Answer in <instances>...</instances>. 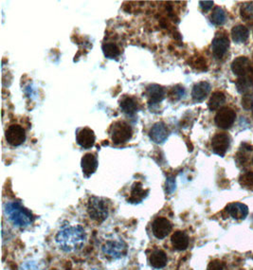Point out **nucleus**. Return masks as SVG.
Instances as JSON below:
<instances>
[{
  "mask_svg": "<svg viewBox=\"0 0 253 270\" xmlns=\"http://www.w3.org/2000/svg\"><path fill=\"white\" fill-rule=\"evenodd\" d=\"M146 95L148 97L150 104H158L165 99L166 91L163 86L152 84L146 87Z\"/></svg>",
  "mask_w": 253,
  "mask_h": 270,
  "instance_id": "obj_15",
  "label": "nucleus"
},
{
  "mask_svg": "<svg viewBox=\"0 0 253 270\" xmlns=\"http://www.w3.org/2000/svg\"><path fill=\"white\" fill-rule=\"evenodd\" d=\"M103 52L106 58L114 59L120 54L119 46L114 43H105L103 45Z\"/></svg>",
  "mask_w": 253,
  "mask_h": 270,
  "instance_id": "obj_25",
  "label": "nucleus"
},
{
  "mask_svg": "<svg viewBox=\"0 0 253 270\" xmlns=\"http://www.w3.org/2000/svg\"><path fill=\"white\" fill-rule=\"evenodd\" d=\"M225 101H226L225 94L221 91H216V92L213 93V95L211 96L209 103H208V107L211 111H215L221 107L222 105L225 103Z\"/></svg>",
  "mask_w": 253,
  "mask_h": 270,
  "instance_id": "obj_23",
  "label": "nucleus"
},
{
  "mask_svg": "<svg viewBox=\"0 0 253 270\" xmlns=\"http://www.w3.org/2000/svg\"><path fill=\"white\" fill-rule=\"evenodd\" d=\"M119 107L125 115L128 117H133L138 112L139 105L138 101L135 100L133 97L125 96L119 101Z\"/></svg>",
  "mask_w": 253,
  "mask_h": 270,
  "instance_id": "obj_20",
  "label": "nucleus"
},
{
  "mask_svg": "<svg viewBox=\"0 0 253 270\" xmlns=\"http://www.w3.org/2000/svg\"><path fill=\"white\" fill-rule=\"evenodd\" d=\"M148 261L151 266L155 269H162L164 268L168 263V257L162 249H154L149 255Z\"/></svg>",
  "mask_w": 253,
  "mask_h": 270,
  "instance_id": "obj_16",
  "label": "nucleus"
},
{
  "mask_svg": "<svg viewBox=\"0 0 253 270\" xmlns=\"http://www.w3.org/2000/svg\"><path fill=\"white\" fill-rule=\"evenodd\" d=\"M214 1H199V6L203 12H209L214 6Z\"/></svg>",
  "mask_w": 253,
  "mask_h": 270,
  "instance_id": "obj_34",
  "label": "nucleus"
},
{
  "mask_svg": "<svg viewBox=\"0 0 253 270\" xmlns=\"http://www.w3.org/2000/svg\"><path fill=\"white\" fill-rule=\"evenodd\" d=\"M252 162H253V158H252Z\"/></svg>",
  "mask_w": 253,
  "mask_h": 270,
  "instance_id": "obj_36",
  "label": "nucleus"
},
{
  "mask_svg": "<svg viewBox=\"0 0 253 270\" xmlns=\"http://www.w3.org/2000/svg\"><path fill=\"white\" fill-rule=\"evenodd\" d=\"M239 183L247 190L253 191V172H246L239 178Z\"/></svg>",
  "mask_w": 253,
  "mask_h": 270,
  "instance_id": "obj_27",
  "label": "nucleus"
},
{
  "mask_svg": "<svg viewBox=\"0 0 253 270\" xmlns=\"http://www.w3.org/2000/svg\"><path fill=\"white\" fill-rule=\"evenodd\" d=\"M169 134H170V131L166 124L162 122H159L152 126L149 131V137L153 142L157 144H161L168 139Z\"/></svg>",
  "mask_w": 253,
  "mask_h": 270,
  "instance_id": "obj_13",
  "label": "nucleus"
},
{
  "mask_svg": "<svg viewBox=\"0 0 253 270\" xmlns=\"http://www.w3.org/2000/svg\"><path fill=\"white\" fill-rule=\"evenodd\" d=\"M231 70L238 77H245L253 72L252 66L247 57L240 56L231 64Z\"/></svg>",
  "mask_w": 253,
  "mask_h": 270,
  "instance_id": "obj_9",
  "label": "nucleus"
},
{
  "mask_svg": "<svg viewBox=\"0 0 253 270\" xmlns=\"http://www.w3.org/2000/svg\"><path fill=\"white\" fill-rule=\"evenodd\" d=\"M253 87V72L245 77L239 78L236 83V88L239 93H246Z\"/></svg>",
  "mask_w": 253,
  "mask_h": 270,
  "instance_id": "obj_24",
  "label": "nucleus"
},
{
  "mask_svg": "<svg viewBox=\"0 0 253 270\" xmlns=\"http://www.w3.org/2000/svg\"><path fill=\"white\" fill-rule=\"evenodd\" d=\"M172 230L173 225L165 217H157L152 223V233L158 240L166 238Z\"/></svg>",
  "mask_w": 253,
  "mask_h": 270,
  "instance_id": "obj_7",
  "label": "nucleus"
},
{
  "mask_svg": "<svg viewBox=\"0 0 253 270\" xmlns=\"http://www.w3.org/2000/svg\"><path fill=\"white\" fill-rule=\"evenodd\" d=\"M229 47V39L225 34L217 33L212 44L213 54L216 59H222Z\"/></svg>",
  "mask_w": 253,
  "mask_h": 270,
  "instance_id": "obj_10",
  "label": "nucleus"
},
{
  "mask_svg": "<svg viewBox=\"0 0 253 270\" xmlns=\"http://www.w3.org/2000/svg\"><path fill=\"white\" fill-rule=\"evenodd\" d=\"M211 19H212V22L214 25L221 26V25L226 22L227 16H226V13H225V11L223 9L220 8V7H215L214 9V11H213Z\"/></svg>",
  "mask_w": 253,
  "mask_h": 270,
  "instance_id": "obj_26",
  "label": "nucleus"
},
{
  "mask_svg": "<svg viewBox=\"0 0 253 270\" xmlns=\"http://www.w3.org/2000/svg\"><path fill=\"white\" fill-rule=\"evenodd\" d=\"M252 259H253V257H252Z\"/></svg>",
  "mask_w": 253,
  "mask_h": 270,
  "instance_id": "obj_37",
  "label": "nucleus"
},
{
  "mask_svg": "<svg viewBox=\"0 0 253 270\" xmlns=\"http://www.w3.org/2000/svg\"><path fill=\"white\" fill-rule=\"evenodd\" d=\"M242 106L245 110H251L253 108V98L249 94H245L242 99Z\"/></svg>",
  "mask_w": 253,
  "mask_h": 270,
  "instance_id": "obj_31",
  "label": "nucleus"
},
{
  "mask_svg": "<svg viewBox=\"0 0 253 270\" xmlns=\"http://www.w3.org/2000/svg\"><path fill=\"white\" fill-rule=\"evenodd\" d=\"M184 95H185V89L180 85H176L173 87L170 93V96L174 98V100H180Z\"/></svg>",
  "mask_w": 253,
  "mask_h": 270,
  "instance_id": "obj_29",
  "label": "nucleus"
},
{
  "mask_svg": "<svg viewBox=\"0 0 253 270\" xmlns=\"http://www.w3.org/2000/svg\"><path fill=\"white\" fill-rule=\"evenodd\" d=\"M87 213L97 223H103L109 215L108 203L102 197L92 196L87 202Z\"/></svg>",
  "mask_w": 253,
  "mask_h": 270,
  "instance_id": "obj_4",
  "label": "nucleus"
},
{
  "mask_svg": "<svg viewBox=\"0 0 253 270\" xmlns=\"http://www.w3.org/2000/svg\"><path fill=\"white\" fill-rule=\"evenodd\" d=\"M208 270H225V263L219 260H214L209 263Z\"/></svg>",
  "mask_w": 253,
  "mask_h": 270,
  "instance_id": "obj_32",
  "label": "nucleus"
},
{
  "mask_svg": "<svg viewBox=\"0 0 253 270\" xmlns=\"http://www.w3.org/2000/svg\"><path fill=\"white\" fill-rule=\"evenodd\" d=\"M55 244L65 253H74L81 250L87 242L86 230L78 224L62 226L55 235Z\"/></svg>",
  "mask_w": 253,
  "mask_h": 270,
  "instance_id": "obj_1",
  "label": "nucleus"
},
{
  "mask_svg": "<svg viewBox=\"0 0 253 270\" xmlns=\"http://www.w3.org/2000/svg\"><path fill=\"white\" fill-rule=\"evenodd\" d=\"M171 244L175 250L184 251L189 247L190 239L186 232L177 231L171 236Z\"/></svg>",
  "mask_w": 253,
  "mask_h": 270,
  "instance_id": "obj_17",
  "label": "nucleus"
},
{
  "mask_svg": "<svg viewBox=\"0 0 253 270\" xmlns=\"http://www.w3.org/2000/svg\"><path fill=\"white\" fill-rule=\"evenodd\" d=\"M241 17L245 20H250L253 18V3H245L240 9Z\"/></svg>",
  "mask_w": 253,
  "mask_h": 270,
  "instance_id": "obj_28",
  "label": "nucleus"
},
{
  "mask_svg": "<svg viewBox=\"0 0 253 270\" xmlns=\"http://www.w3.org/2000/svg\"><path fill=\"white\" fill-rule=\"evenodd\" d=\"M236 114L235 111L230 107H223L219 109L214 118V123L216 126L221 129H229L235 122Z\"/></svg>",
  "mask_w": 253,
  "mask_h": 270,
  "instance_id": "obj_6",
  "label": "nucleus"
},
{
  "mask_svg": "<svg viewBox=\"0 0 253 270\" xmlns=\"http://www.w3.org/2000/svg\"><path fill=\"white\" fill-rule=\"evenodd\" d=\"M101 250L109 260H120L126 256L128 246L126 242L119 237H110L103 241Z\"/></svg>",
  "mask_w": 253,
  "mask_h": 270,
  "instance_id": "obj_3",
  "label": "nucleus"
},
{
  "mask_svg": "<svg viewBox=\"0 0 253 270\" xmlns=\"http://www.w3.org/2000/svg\"><path fill=\"white\" fill-rule=\"evenodd\" d=\"M111 139L115 145H121L128 142L133 136L131 125L123 121H118L112 124L110 129Z\"/></svg>",
  "mask_w": 253,
  "mask_h": 270,
  "instance_id": "obj_5",
  "label": "nucleus"
},
{
  "mask_svg": "<svg viewBox=\"0 0 253 270\" xmlns=\"http://www.w3.org/2000/svg\"><path fill=\"white\" fill-rule=\"evenodd\" d=\"M230 144V138L226 133H218L212 139V148L215 154L224 156Z\"/></svg>",
  "mask_w": 253,
  "mask_h": 270,
  "instance_id": "obj_11",
  "label": "nucleus"
},
{
  "mask_svg": "<svg viewBox=\"0 0 253 270\" xmlns=\"http://www.w3.org/2000/svg\"><path fill=\"white\" fill-rule=\"evenodd\" d=\"M175 178L174 177H168L166 180V193L172 194L175 190Z\"/></svg>",
  "mask_w": 253,
  "mask_h": 270,
  "instance_id": "obj_33",
  "label": "nucleus"
},
{
  "mask_svg": "<svg viewBox=\"0 0 253 270\" xmlns=\"http://www.w3.org/2000/svg\"><path fill=\"white\" fill-rule=\"evenodd\" d=\"M4 214L18 229L28 228L34 222V215L32 211L17 201H8L4 204Z\"/></svg>",
  "mask_w": 253,
  "mask_h": 270,
  "instance_id": "obj_2",
  "label": "nucleus"
},
{
  "mask_svg": "<svg viewBox=\"0 0 253 270\" xmlns=\"http://www.w3.org/2000/svg\"><path fill=\"white\" fill-rule=\"evenodd\" d=\"M211 89L212 86L208 82H200L194 85L192 90V97L198 102L203 101L209 95V93L211 92Z\"/></svg>",
  "mask_w": 253,
  "mask_h": 270,
  "instance_id": "obj_19",
  "label": "nucleus"
},
{
  "mask_svg": "<svg viewBox=\"0 0 253 270\" xmlns=\"http://www.w3.org/2000/svg\"><path fill=\"white\" fill-rule=\"evenodd\" d=\"M249 35L247 28L243 25H237L231 30V37L235 43H244Z\"/></svg>",
  "mask_w": 253,
  "mask_h": 270,
  "instance_id": "obj_22",
  "label": "nucleus"
},
{
  "mask_svg": "<svg viewBox=\"0 0 253 270\" xmlns=\"http://www.w3.org/2000/svg\"><path fill=\"white\" fill-rule=\"evenodd\" d=\"M98 165L99 163L96 154L91 153L85 154L81 160V167L85 178H90L97 171Z\"/></svg>",
  "mask_w": 253,
  "mask_h": 270,
  "instance_id": "obj_14",
  "label": "nucleus"
},
{
  "mask_svg": "<svg viewBox=\"0 0 253 270\" xmlns=\"http://www.w3.org/2000/svg\"><path fill=\"white\" fill-rule=\"evenodd\" d=\"M89 270H100V269H97V268H92V269H89Z\"/></svg>",
  "mask_w": 253,
  "mask_h": 270,
  "instance_id": "obj_35",
  "label": "nucleus"
},
{
  "mask_svg": "<svg viewBox=\"0 0 253 270\" xmlns=\"http://www.w3.org/2000/svg\"><path fill=\"white\" fill-rule=\"evenodd\" d=\"M20 270H43L41 268L39 263L36 261L30 260L23 262L20 266Z\"/></svg>",
  "mask_w": 253,
  "mask_h": 270,
  "instance_id": "obj_30",
  "label": "nucleus"
},
{
  "mask_svg": "<svg viewBox=\"0 0 253 270\" xmlns=\"http://www.w3.org/2000/svg\"><path fill=\"white\" fill-rule=\"evenodd\" d=\"M5 138L10 145L16 147L23 144L26 140V132L25 129L19 124H13L9 126Z\"/></svg>",
  "mask_w": 253,
  "mask_h": 270,
  "instance_id": "obj_8",
  "label": "nucleus"
},
{
  "mask_svg": "<svg viewBox=\"0 0 253 270\" xmlns=\"http://www.w3.org/2000/svg\"><path fill=\"white\" fill-rule=\"evenodd\" d=\"M148 193H149L148 190H143L142 183L136 182L134 185L132 186L131 195L128 198V202H130V203H140L147 196Z\"/></svg>",
  "mask_w": 253,
  "mask_h": 270,
  "instance_id": "obj_21",
  "label": "nucleus"
},
{
  "mask_svg": "<svg viewBox=\"0 0 253 270\" xmlns=\"http://www.w3.org/2000/svg\"><path fill=\"white\" fill-rule=\"evenodd\" d=\"M226 209L229 212V215L235 220H243L248 214V208L245 204L239 202L230 203Z\"/></svg>",
  "mask_w": 253,
  "mask_h": 270,
  "instance_id": "obj_18",
  "label": "nucleus"
},
{
  "mask_svg": "<svg viewBox=\"0 0 253 270\" xmlns=\"http://www.w3.org/2000/svg\"><path fill=\"white\" fill-rule=\"evenodd\" d=\"M96 137L93 130L88 127L79 129L76 133V141L84 149H90L95 144Z\"/></svg>",
  "mask_w": 253,
  "mask_h": 270,
  "instance_id": "obj_12",
  "label": "nucleus"
}]
</instances>
